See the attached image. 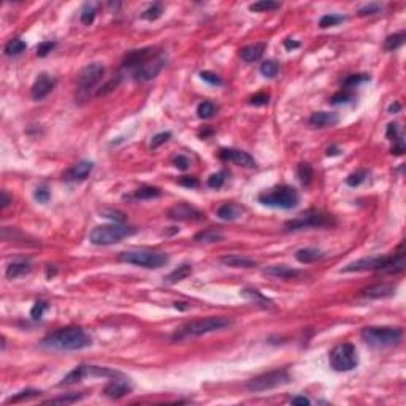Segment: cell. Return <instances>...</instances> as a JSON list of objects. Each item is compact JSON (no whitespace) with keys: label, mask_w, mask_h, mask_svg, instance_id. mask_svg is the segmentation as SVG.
<instances>
[{"label":"cell","mask_w":406,"mask_h":406,"mask_svg":"<svg viewBox=\"0 0 406 406\" xmlns=\"http://www.w3.org/2000/svg\"><path fill=\"white\" fill-rule=\"evenodd\" d=\"M290 403L292 405H311V400H310V398L300 395V397H294V398H292Z\"/></svg>","instance_id":"59"},{"label":"cell","mask_w":406,"mask_h":406,"mask_svg":"<svg viewBox=\"0 0 406 406\" xmlns=\"http://www.w3.org/2000/svg\"><path fill=\"white\" fill-rule=\"evenodd\" d=\"M242 295L247 300H251V302H254V305H260L262 308H272L273 306V303L270 302L267 297H264L259 290H255V289H244L242 292Z\"/></svg>","instance_id":"29"},{"label":"cell","mask_w":406,"mask_h":406,"mask_svg":"<svg viewBox=\"0 0 406 406\" xmlns=\"http://www.w3.org/2000/svg\"><path fill=\"white\" fill-rule=\"evenodd\" d=\"M402 330L394 327H366L360 332V336L365 343L373 348H390L400 343Z\"/></svg>","instance_id":"8"},{"label":"cell","mask_w":406,"mask_h":406,"mask_svg":"<svg viewBox=\"0 0 406 406\" xmlns=\"http://www.w3.org/2000/svg\"><path fill=\"white\" fill-rule=\"evenodd\" d=\"M26 48H27V44H26V41L22 40V39H13V40H10L8 43H6L5 54L10 56V57L19 56L22 51H26Z\"/></svg>","instance_id":"35"},{"label":"cell","mask_w":406,"mask_h":406,"mask_svg":"<svg viewBox=\"0 0 406 406\" xmlns=\"http://www.w3.org/2000/svg\"><path fill=\"white\" fill-rule=\"evenodd\" d=\"M54 48H56V43L54 41H43V43L39 44V46H37V56H39V57H46Z\"/></svg>","instance_id":"53"},{"label":"cell","mask_w":406,"mask_h":406,"mask_svg":"<svg viewBox=\"0 0 406 406\" xmlns=\"http://www.w3.org/2000/svg\"><path fill=\"white\" fill-rule=\"evenodd\" d=\"M57 84V80L54 77H51L48 73L39 75V78L35 80L34 86L31 89V95L34 100H43L54 91V87Z\"/></svg>","instance_id":"14"},{"label":"cell","mask_w":406,"mask_h":406,"mask_svg":"<svg viewBox=\"0 0 406 406\" xmlns=\"http://www.w3.org/2000/svg\"><path fill=\"white\" fill-rule=\"evenodd\" d=\"M105 75V67L99 62L89 64L81 70L78 77V97L80 99H87L92 89L99 84Z\"/></svg>","instance_id":"11"},{"label":"cell","mask_w":406,"mask_h":406,"mask_svg":"<svg viewBox=\"0 0 406 406\" xmlns=\"http://www.w3.org/2000/svg\"><path fill=\"white\" fill-rule=\"evenodd\" d=\"M338 121H340V118H338L336 113H330V111H318L310 116V124L313 127H318V129L333 127L338 124Z\"/></svg>","instance_id":"19"},{"label":"cell","mask_w":406,"mask_h":406,"mask_svg":"<svg viewBox=\"0 0 406 406\" xmlns=\"http://www.w3.org/2000/svg\"><path fill=\"white\" fill-rule=\"evenodd\" d=\"M173 165H175V167L178 168V170H187L189 168V165H191V162H189V159H187L186 156H183V154H179V156H176L175 159H173Z\"/></svg>","instance_id":"54"},{"label":"cell","mask_w":406,"mask_h":406,"mask_svg":"<svg viewBox=\"0 0 406 406\" xmlns=\"http://www.w3.org/2000/svg\"><path fill=\"white\" fill-rule=\"evenodd\" d=\"M370 75H349V77H346L343 80V86L344 87H356L359 84H362V82H366L370 81Z\"/></svg>","instance_id":"43"},{"label":"cell","mask_w":406,"mask_h":406,"mask_svg":"<svg viewBox=\"0 0 406 406\" xmlns=\"http://www.w3.org/2000/svg\"><path fill=\"white\" fill-rule=\"evenodd\" d=\"M216 111H217V107L213 103V102H202L199 107H197V115L199 118L202 119H209L211 116L216 115Z\"/></svg>","instance_id":"40"},{"label":"cell","mask_w":406,"mask_h":406,"mask_svg":"<svg viewBox=\"0 0 406 406\" xmlns=\"http://www.w3.org/2000/svg\"><path fill=\"white\" fill-rule=\"evenodd\" d=\"M168 217L171 221H179V222L202 221L205 219V213H202L200 209L191 206L189 203H178V205L170 208Z\"/></svg>","instance_id":"13"},{"label":"cell","mask_w":406,"mask_h":406,"mask_svg":"<svg viewBox=\"0 0 406 406\" xmlns=\"http://www.w3.org/2000/svg\"><path fill=\"white\" fill-rule=\"evenodd\" d=\"M224 240V234L221 230H217V229H206V230H202L199 232L197 235L194 237V242H197V243H219Z\"/></svg>","instance_id":"28"},{"label":"cell","mask_w":406,"mask_h":406,"mask_svg":"<svg viewBox=\"0 0 406 406\" xmlns=\"http://www.w3.org/2000/svg\"><path fill=\"white\" fill-rule=\"evenodd\" d=\"M268 102H270V95L265 94V92L255 94L254 97H251V100H249V103L255 105V107H260V105H268Z\"/></svg>","instance_id":"55"},{"label":"cell","mask_w":406,"mask_h":406,"mask_svg":"<svg viewBox=\"0 0 406 406\" xmlns=\"http://www.w3.org/2000/svg\"><path fill=\"white\" fill-rule=\"evenodd\" d=\"M227 181V173L225 171H219V173H214L208 178V186L213 187V189H221V187L225 184Z\"/></svg>","instance_id":"45"},{"label":"cell","mask_w":406,"mask_h":406,"mask_svg":"<svg viewBox=\"0 0 406 406\" xmlns=\"http://www.w3.org/2000/svg\"><path fill=\"white\" fill-rule=\"evenodd\" d=\"M102 216L103 217H107V219H111L113 222H116V224H122L125 219H127V216L121 211H113V209H103L102 211Z\"/></svg>","instance_id":"51"},{"label":"cell","mask_w":406,"mask_h":406,"mask_svg":"<svg viewBox=\"0 0 406 406\" xmlns=\"http://www.w3.org/2000/svg\"><path fill=\"white\" fill-rule=\"evenodd\" d=\"M31 270H32V264L29 260H24V259L13 260L11 264L6 267V278H8V280H16L19 276L31 273Z\"/></svg>","instance_id":"23"},{"label":"cell","mask_w":406,"mask_h":406,"mask_svg":"<svg viewBox=\"0 0 406 406\" xmlns=\"http://www.w3.org/2000/svg\"><path fill=\"white\" fill-rule=\"evenodd\" d=\"M387 138H390V140H394V141H397V140H400L402 137H398V127H397V124L395 122H390L389 125H387Z\"/></svg>","instance_id":"57"},{"label":"cell","mask_w":406,"mask_h":406,"mask_svg":"<svg viewBox=\"0 0 406 406\" xmlns=\"http://www.w3.org/2000/svg\"><path fill=\"white\" fill-rule=\"evenodd\" d=\"M344 21H346V16H343V14H335V13L324 14V16L319 19V27L321 29L333 27V26L341 24V22H344Z\"/></svg>","instance_id":"36"},{"label":"cell","mask_w":406,"mask_h":406,"mask_svg":"<svg viewBox=\"0 0 406 406\" xmlns=\"http://www.w3.org/2000/svg\"><path fill=\"white\" fill-rule=\"evenodd\" d=\"M232 325H234V319L225 318V316H211V318L206 319L191 321L176 330L175 335H173V340H189V338L221 332V330L229 328Z\"/></svg>","instance_id":"3"},{"label":"cell","mask_w":406,"mask_h":406,"mask_svg":"<svg viewBox=\"0 0 406 406\" xmlns=\"http://www.w3.org/2000/svg\"><path fill=\"white\" fill-rule=\"evenodd\" d=\"M34 199L39 203H41V205H44V203H48L51 200V191L46 186H39L34 192Z\"/></svg>","instance_id":"48"},{"label":"cell","mask_w":406,"mask_h":406,"mask_svg":"<svg viewBox=\"0 0 406 406\" xmlns=\"http://www.w3.org/2000/svg\"><path fill=\"white\" fill-rule=\"evenodd\" d=\"M354 99H356V95L351 94L349 91H340L330 97V103L332 105H346V103L354 102Z\"/></svg>","instance_id":"42"},{"label":"cell","mask_w":406,"mask_h":406,"mask_svg":"<svg viewBox=\"0 0 406 406\" xmlns=\"http://www.w3.org/2000/svg\"><path fill=\"white\" fill-rule=\"evenodd\" d=\"M40 395V390H35V389H26V390H21L16 395L10 397L8 400H6V405L10 403H19V402H24V400H29V398L32 397H37Z\"/></svg>","instance_id":"41"},{"label":"cell","mask_w":406,"mask_h":406,"mask_svg":"<svg viewBox=\"0 0 406 406\" xmlns=\"http://www.w3.org/2000/svg\"><path fill=\"white\" fill-rule=\"evenodd\" d=\"M341 151H340V148L338 146H330L328 149H327V156H336V154H340Z\"/></svg>","instance_id":"61"},{"label":"cell","mask_w":406,"mask_h":406,"mask_svg":"<svg viewBox=\"0 0 406 406\" xmlns=\"http://www.w3.org/2000/svg\"><path fill=\"white\" fill-rule=\"evenodd\" d=\"M89 374H91V366H86V365L75 366L73 370L62 379V382H61L59 386H70V384H75V382L81 381L82 378H86V376H89Z\"/></svg>","instance_id":"27"},{"label":"cell","mask_w":406,"mask_h":406,"mask_svg":"<svg viewBox=\"0 0 406 406\" xmlns=\"http://www.w3.org/2000/svg\"><path fill=\"white\" fill-rule=\"evenodd\" d=\"M119 262L132 264L143 268H161L170 262V257L165 252L153 251V249H132L124 251L118 255Z\"/></svg>","instance_id":"6"},{"label":"cell","mask_w":406,"mask_h":406,"mask_svg":"<svg viewBox=\"0 0 406 406\" xmlns=\"http://www.w3.org/2000/svg\"><path fill=\"white\" fill-rule=\"evenodd\" d=\"M278 70H280V67H278V64L275 61H265L264 64L260 65V73L264 75V77H267V78L276 77Z\"/></svg>","instance_id":"46"},{"label":"cell","mask_w":406,"mask_h":406,"mask_svg":"<svg viewBox=\"0 0 406 406\" xmlns=\"http://www.w3.org/2000/svg\"><path fill=\"white\" fill-rule=\"evenodd\" d=\"M219 157L224 162L237 163L240 167H244V168H255V165H257L251 154H247L246 151H240V149L222 148L219 151Z\"/></svg>","instance_id":"15"},{"label":"cell","mask_w":406,"mask_h":406,"mask_svg":"<svg viewBox=\"0 0 406 406\" xmlns=\"http://www.w3.org/2000/svg\"><path fill=\"white\" fill-rule=\"evenodd\" d=\"M324 252L319 249H314V247H305V249H298L295 252V259L300 264H314L321 259H324Z\"/></svg>","instance_id":"25"},{"label":"cell","mask_w":406,"mask_h":406,"mask_svg":"<svg viewBox=\"0 0 406 406\" xmlns=\"http://www.w3.org/2000/svg\"><path fill=\"white\" fill-rule=\"evenodd\" d=\"M156 52L153 48H143V49H133L130 52H127L122 59V65L127 67V69L135 70L137 67H140L141 64H145L151 56H154Z\"/></svg>","instance_id":"18"},{"label":"cell","mask_w":406,"mask_h":406,"mask_svg":"<svg viewBox=\"0 0 406 406\" xmlns=\"http://www.w3.org/2000/svg\"><path fill=\"white\" fill-rule=\"evenodd\" d=\"M94 170V162L92 161H80L73 165L72 168L65 171L64 179L67 183H81L91 175Z\"/></svg>","instance_id":"17"},{"label":"cell","mask_w":406,"mask_h":406,"mask_svg":"<svg viewBox=\"0 0 406 406\" xmlns=\"http://www.w3.org/2000/svg\"><path fill=\"white\" fill-rule=\"evenodd\" d=\"M167 61H168V57L165 52H156V54L149 57L145 64H141L140 67H137V69L132 72L133 80L138 82H146V81L154 80L157 75L162 72L163 67L167 65Z\"/></svg>","instance_id":"12"},{"label":"cell","mask_w":406,"mask_h":406,"mask_svg":"<svg viewBox=\"0 0 406 406\" xmlns=\"http://www.w3.org/2000/svg\"><path fill=\"white\" fill-rule=\"evenodd\" d=\"M161 195H162V191L159 187H154V186H141L135 191V197L140 200L156 199V197H161Z\"/></svg>","instance_id":"34"},{"label":"cell","mask_w":406,"mask_h":406,"mask_svg":"<svg viewBox=\"0 0 406 406\" xmlns=\"http://www.w3.org/2000/svg\"><path fill=\"white\" fill-rule=\"evenodd\" d=\"M257 200L264 206L278 208V209H292L298 205L300 195H298L295 187L287 186V184H281V186H276L267 192L259 194Z\"/></svg>","instance_id":"4"},{"label":"cell","mask_w":406,"mask_h":406,"mask_svg":"<svg viewBox=\"0 0 406 406\" xmlns=\"http://www.w3.org/2000/svg\"><path fill=\"white\" fill-rule=\"evenodd\" d=\"M178 183L181 186H186V187H199L200 186L199 179L194 178V176H183Z\"/></svg>","instance_id":"56"},{"label":"cell","mask_w":406,"mask_h":406,"mask_svg":"<svg viewBox=\"0 0 406 406\" xmlns=\"http://www.w3.org/2000/svg\"><path fill=\"white\" fill-rule=\"evenodd\" d=\"M265 43H254L247 44V46L240 49V57L243 59L244 62H257L259 59L264 56L265 52Z\"/></svg>","instance_id":"22"},{"label":"cell","mask_w":406,"mask_h":406,"mask_svg":"<svg viewBox=\"0 0 406 406\" xmlns=\"http://www.w3.org/2000/svg\"><path fill=\"white\" fill-rule=\"evenodd\" d=\"M397 285L395 284H376L364 290V297L366 298H386L395 295Z\"/></svg>","instance_id":"20"},{"label":"cell","mask_w":406,"mask_h":406,"mask_svg":"<svg viewBox=\"0 0 406 406\" xmlns=\"http://www.w3.org/2000/svg\"><path fill=\"white\" fill-rule=\"evenodd\" d=\"M243 209L235 203H224L222 206L217 208V217L222 221H235L242 216Z\"/></svg>","instance_id":"26"},{"label":"cell","mask_w":406,"mask_h":406,"mask_svg":"<svg viewBox=\"0 0 406 406\" xmlns=\"http://www.w3.org/2000/svg\"><path fill=\"white\" fill-rule=\"evenodd\" d=\"M405 40H406V34L403 31L389 35L387 39H386V41H384V49L386 51H397V49H400L403 44H405Z\"/></svg>","instance_id":"31"},{"label":"cell","mask_w":406,"mask_h":406,"mask_svg":"<svg viewBox=\"0 0 406 406\" xmlns=\"http://www.w3.org/2000/svg\"><path fill=\"white\" fill-rule=\"evenodd\" d=\"M264 273L268 276H275V278H281V280H294L300 275L298 270L292 268L289 265H272L267 267L264 270Z\"/></svg>","instance_id":"24"},{"label":"cell","mask_w":406,"mask_h":406,"mask_svg":"<svg viewBox=\"0 0 406 406\" xmlns=\"http://www.w3.org/2000/svg\"><path fill=\"white\" fill-rule=\"evenodd\" d=\"M162 13H163V5L162 3H154L141 14V18L146 19V21H156V19H159L162 16Z\"/></svg>","instance_id":"44"},{"label":"cell","mask_w":406,"mask_h":406,"mask_svg":"<svg viewBox=\"0 0 406 406\" xmlns=\"http://www.w3.org/2000/svg\"><path fill=\"white\" fill-rule=\"evenodd\" d=\"M400 108H402L400 103H392L389 107V113H397V111H400Z\"/></svg>","instance_id":"62"},{"label":"cell","mask_w":406,"mask_h":406,"mask_svg":"<svg viewBox=\"0 0 406 406\" xmlns=\"http://www.w3.org/2000/svg\"><path fill=\"white\" fill-rule=\"evenodd\" d=\"M56 272H57V270H56V268H49V267H48V272H46V276H48V278H51V276H54V275H56Z\"/></svg>","instance_id":"63"},{"label":"cell","mask_w":406,"mask_h":406,"mask_svg":"<svg viewBox=\"0 0 406 406\" xmlns=\"http://www.w3.org/2000/svg\"><path fill=\"white\" fill-rule=\"evenodd\" d=\"M284 46H285V49L292 51V49L298 48V46H300V43L295 41V40H292V39H285V40H284Z\"/></svg>","instance_id":"60"},{"label":"cell","mask_w":406,"mask_h":406,"mask_svg":"<svg viewBox=\"0 0 406 406\" xmlns=\"http://www.w3.org/2000/svg\"><path fill=\"white\" fill-rule=\"evenodd\" d=\"M290 382V374L285 370H276V371H270V373H264L254 378L251 381H247L246 389L249 392H267V390H272L276 387L285 386Z\"/></svg>","instance_id":"10"},{"label":"cell","mask_w":406,"mask_h":406,"mask_svg":"<svg viewBox=\"0 0 406 406\" xmlns=\"http://www.w3.org/2000/svg\"><path fill=\"white\" fill-rule=\"evenodd\" d=\"M297 175H298L300 183H302L303 186H310L311 181H313V176H314L313 167L308 162H302L297 168Z\"/></svg>","instance_id":"32"},{"label":"cell","mask_w":406,"mask_h":406,"mask_svg":"<svg viewBox=\"0 0 406 406\" xmlns=\"http://www.w3.org/2000/svg\"><path fill=\"white\" fill-rule=\"evenodd\" d=\"M191 273H192V267L189 264H183V265H179L178 268L173 270V272L165 278V280H167V283H170V284H175L178 281L186 280L187 276H191Z\"/></svg>","instance_id":"30"},{"label":"cell","mask_w":406,"mask_h":406,"mask_svg":"<svg viewBox=\"0 0 406 406\" xmlns=\"http://www.w3.org/2000/svg\"><path fill=\"white\" fill-rule=\"evenodd\" d=\"M97 3H86L84 6H82V10H81V22L82 24H92L94 19H95V14H97Z\"/></svg>","instance_id":"38"},{"label":"cell","mask_w":406,"mask_h":406,"mask_svg":"<svg viewBox=\"0 0 406 406\" xmlns=\"http://www.w3.org/2000/svg\"><path fill=\"white\" fill-rule=\"evenodd\" d=\"M336 225V219L332 214L322 211H306L295 219H290L284 224L285 232H297L303 229H324Z\"/></svg>","instance_id":"7"},{"label":"cell","mask_w":406,"mask_h":406,"mask_svg":"<svg viewBox=\"0 0 406 406\" xmlns=\"http://www.w3.org/2000/svg\"><path fill=\"white\" fill-rule=\"evenodd\" d=\"M221 264H224L225 267H232V268H252L257 267V262L254 259L244 257V255H222L221 257Z\"/></svg>","instance_id":"21"},{"label":"cell","mask_w":406,"mask_h":406,"mask_svg":"<svg viewBox=\"0 0 406 406\" xmlns=\"http://www.w3.org/2000/svg\"><path fill=\"white\" fill-rule=\"evenodd\" d=\"M137 229L132 225H124V224H110V225H99V227L92 229L89 234V240L95 246H110L118 242H121L124 238H129L137 234Z\"/></svg>","instance_id":"5"},{"label":"cell","mask_w":406,"mask_h":406,"mask_svg":"<svg viewBox=\"0 0 406 406\" xmlns=\"http://www.w3.org/2000/svg\"><path fill=\"white\" fill-rule=\"evenodd\" d=\"M368 176H370L368 170H359L356 173H351V175L346 178V184H348L349 187H357L362 183H365L368 179Z\"/></svg>","instance_id":"39"},{"label":"cell","mask_w":406,"mask_h":406,"mask_svg":"<svg viewBox=\"0 0 406 406\" xmlns=\"http://www.w3.org/2000/svg\"><path fill=\"white\" fill-rule=\"evenodd\" d=\"M132 384L129 379H125L124 376L119 373L118 376H115V379L110 381L107 386H105V395L110 398H122L125 395H129L132 392Z\"/></svg>","instance_id":"16"},{"label":"cell","mask_w":406,"mask_h":406,"mask_svg":"<svg viewBox=\"0 0 406 406\" xmlns=\"http://www.w3.org/2000/svg\"><path fill=\"white\" fill-rule=\"evenodd\" d=\"M0 199H2V200H0V208H2V209H5V208L11 203V197H10L8 192H6V191H2V192H0Z\"/></svg>","instance_id":"58"},{"label":"cell","mask_w":406,"mask_h":406,"mask_svg":"<svg viewBox=\"0 0 406 406\" xmlns=\"http://www.w3.org/2000/svg\"><path fill=\"white\" fill-rule=\"evenodd\" d=\"M46 310H48V302H44V300H39V302H35V305L32 306L31 318L34 321H39V319L43 318V314Z\"/></svg>","instance_id":"47"},{"label":"cell","mask_w":406,"mask_h":406,"mask_svg":"<svg viewBox=\"0 0 406 406\" xmlns=\"http://www.w3.org/2000/svg\"><path fill=\"white\" fill-rule=\"evenodd\" d=\"M384 8V5L381 3H370V5H365L362 8H359V16H373V14H378L382 11Z\"/></svg>","instance_id":"49"},{"label":"cell","mask_w":406,"mask_h":406,"mask_svg":"<svg viewBox=\"0 0 406 406\" xmlns=\"http://www.w3.org/2000/svg\"><path fill=\"white\" fill-rule=\"evenodd\" d=\"M92 344V338L81 327H65L49 333L41 341L43 348L56 351H81Z\"/></svg>","instance_id":"1"},{"label":"cell","mask_w":406,"mask_h":406,"mask_svg":"<svg viewBox=\"0 0 406 406\" xmlns=\"http://www.w3.org/2000/svg\"><path fill=\"white\" fill-rule=\"evenodd\" d=\"M82 397H84L82 394H65L61 397L51 398V400H46L44 405H72L75 402H80Z\"/></svg>","instance_id":"37"},{"label":"cell","mask_w":406,"mask_h":406,"mask_svg":"<svg viewBox=\"0 0 406 406\" xmlns=\"http://www.w3.org/2000/svg\"><path fill=\"white\" fill-rule=\"evenodd\" d=\"M330 366L333 368L335 371H351L359 365V356L356 351V346L352 343H341L335 346V348L330 351Z\"/></svg>","instance_id":"9"},{"label":"cell","mask_w":406,"mask_h":406,"mask_svg":"<svg viewBox=\"0 0 406 406\" xmlns=\"http://www.w3.org/2000/svg\"><path fill=\"white\" fill-rule=\"evenodd\" d=\"M200 78H202L203 81H206L208 84H211V86H222V84H224V81L221 80L219 75H216V73L209 72V70L202 72V73H200Z\"/></svg>","instance_id":"50"},{"label":"cell","mask_w":406,"mask_h":406,"mask_svg":"<svg viewBox=\"0 0 406 406\" xmlns=\"http://www.w3.org/2000/svg\"><path fill=\"white\" fill-rule=\"evenodd\" d=\"M405 268V252L403 244H400V251L394 255H379V257H366L359 259L356 262L346 265L341 272H371V270H379L382 273H398L403 272Z\"/></svg>","instance_id":"2"},{"label":"cell","mask_w":406,"mask_h":406,"mask_svg":"<svg viewBox=\"0 0 406 406\" xmlns=\"http://www.w3.org/2000/svg\"><path fill=\"white\" fill-rule=\"evenodd\" d=\"M278 8H281V3L273 2V0H259V2L249 5V11H254V13H265V11H272Z\"/></svg>","instance_id":"33"},{"label":"cell","mask_w":406,"mask_h":406,"mask_svg":"<svg viewBox=\"0 0 406 406\" xmlns=\"http://www.w3.org/2000/svg\"><path fill=\"white\" fill-rule=\"evenodd\" d=\"M171 138V133L170 132H161V133H157L156 137H153L151 140V148L156 149V148H159L162 145H165L168 140Z\"/></svg>","instance_id":"52"}]
</instances>
